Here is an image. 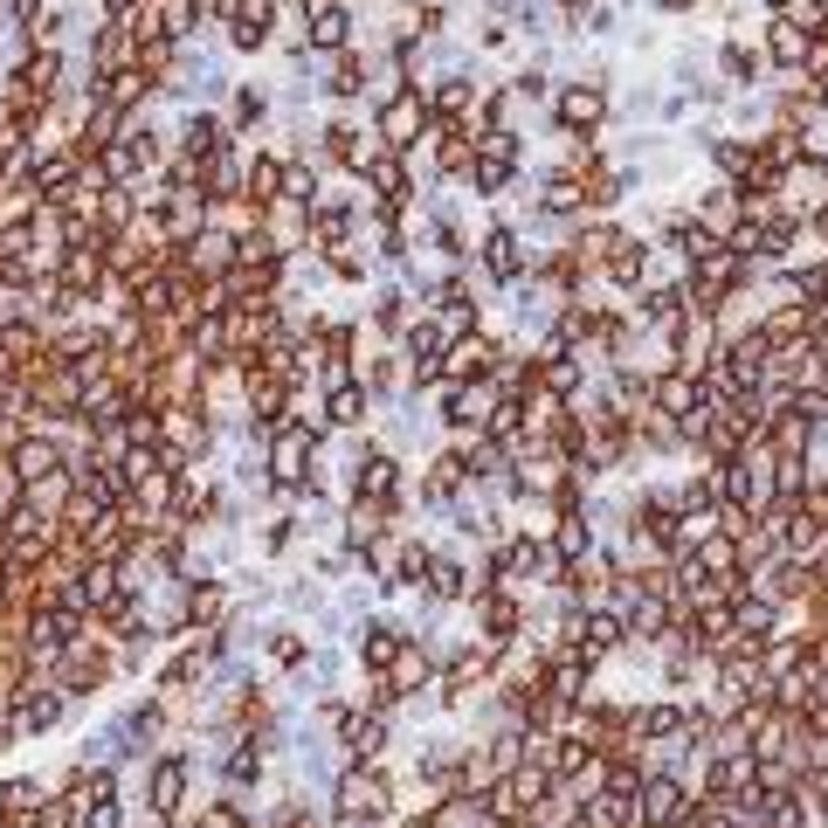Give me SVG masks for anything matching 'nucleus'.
<instances>
[{"label": "nucleus", "instance_id": "f257e3e1", "mask_svg": "<svg viewBox=\"0 0 828 828\" xmlns=\"http://www.w3.org/2000/svg\"><path fill=\"white\" fill-rule=\"evenodd\" d=\"M808 21H794L787 8L781 14H773V35H766V48H773V63H787V69H800V63H808Z\"/></svg>", "mask_w": 828, "mask_h": 828}, {"label": "nucleus", "instance_id": "f03ea898", "mask_svg": "<svg viewBox=\"0 0 828 828\" xmlns=\"http://www.w3.org/2000/svg\"><path fill=\"white\" fill-rule=\"evenodd\" d=\"M781 187H787V207H800V215H815V207H821V194H828V166H821V160H808V166H787V179H781Z\"/></svg>", "mask_w": 828, "mask_h": 828}, {"label": "nucleus", "instance_id": "7ed1b4c3", "mask_svg": "<svg viewBox=\"0 0 828 828\" xmlns=\"http://www.w3.org/2000/svg\"><path fill=\"white\" fill-rule=\"evenodd\" d=\"M346 35H352V14L339 0H318L310 8V48H346Z\"/></svg>", "mask_w": 828, "mask_h": 828}, {"label": "nucleus", "instance_id": "20e7f679", "mask_svg": "<svg viewBox=\"0 0 828 828\" xmlns=\"http://www.w3.org/2000/svg\"><path fill=\"white\" fill-rule=\"evenodd\" d=\"M559 118H566V124H601V118H608V97L593 90V84H580V90L559 97Z\"/></svg>", "mask_w": 828, "mask_h": 828}, {"label": "nucleus", "instance_id": "39448f33", "mask_svg": "<svg viewBox=\"0 0 828 828\" xmlns=\"http://www.w3.org/2000/svg\"><path fill=\"white\" fill-rule=\"evenodd\" d=\"M422 118H428V103L422 97H394V103H386V139H394V145H407V132H422Z\"/></svg>", "mask_w": 828, "mask_h": 828}, {"label": "nucleus", "instance_id": "423d86ee", "mask_svg": "<svg viewBox=\"0 0 828 828\" xmlns=\"http://www.w3.org/2000/svg\"><path fill=\"white\" fill-rule=\"evenodd\" d=\"M724 76H732V84H753V76H760V56H753V48H739V42H724Z\"/></svg>", "mask_w": 828, "mask_h": 828}, {"label": "nucleus", "instance_id": "0eeeda50", "mask_svg": "<svg viewBox=\"0 0 828 828\" xmlns=\"http://www.w3.org/2000/svg\"><path fill=\"white\" fill-rule=\"evenodd\" d=\"M490 270H498V276H518V236H511V228H498V236H490Z\"/></svg>", "mask_w": 828, "mask_h": 828}, {"label": "nucleus", "instance_id": "6e6552de", "mask_svg": "<svg viewBox=\"0 0 828 828\" xmlns=\"http://www.w3.org/2000/svg\"><path fill=\"white\" fill-rule=\"evenodd\" d=\"M359 414H367V401H359L352 386H339V394H331V422H359Z\"/></svg>", "mask_w": 828, "mask_h": 828}, {"label": "nucleus", "instance_id": "1a4fd4ad", "mask_svg": "<svg viewBox=\"0 0 828 828\" xmlns=\"http://www.w3.org/2000/svg\"><path fill=\"white\" fill-rule=\"evenodd\" d=\"M483 359H490L483 346H456L449 352V373H483Z\"/></svg>", "mask_w": 828, "mask_h": 828}, {"label": "nucleus", "instance_id": "9d476101", "mask_svg": "<svg viewBox=\"0 0 828 828\" xmlns=\"http://www.w3.org/2000/svg\"><path fill=\"white\" fill-rule=\"evenodd\" d=\"M35 8H42V0H0V29H21Z\"/></svg>", "mask_w": 828, "mask_h": 828}, {"label": "nucleus", "instance_id": "9b49d317", "mask_svg": "<svg viewBox=\"0 0 828 828\" xmlns=\"http://www.w3.org/2000/svg\"><path fill=\"white\" fill-rule=\"evenodd\" d=\"M677 815V787H650V821H669Z\"/></svg>", "mask_w": 828, "mask_h": 828}, {"label": "nucleus", "instance_id": "f8f14e48", "mask_svg": "<svg viewBox=\"0 0 828 828\" xmlns=\"http://www.w3.org/2000/svg\"><path fill=\"white\" fill-rule=\"evenodd\" d=\"M276 187H283V173H276V160H255V194H263V200H270Z\"/></svg>", "mask_w": 828, "mask_h": 828}, {"label": "nucleus", "instance_id": "ddd939ff", "mask_svg": "<svg viewBox=\"0 0 828 828\" xmlns=\"http://www.w3.org/2000/svg\"><path fill=\"white\" fill-rule=\"evenodd\" d=\"M297 462H304V443H297V435H291V443L276 449V477H297Z\"/></svg>", "mask_w": 828, "mask_h": 828}, {"label": "nucleus", "instance_id": "4468645a", "mask_svg": "<svg viewBox=\"0 0 828 828\" xmlns=\"http://www.w3.org/2000/svg\"><path fill=\"white\" fill-rule=\"evenodd\" d=\"M821 103H828V90H821Z\"/></svg>", "mask_w": 828, "mask_h": 828}]
</instances>
